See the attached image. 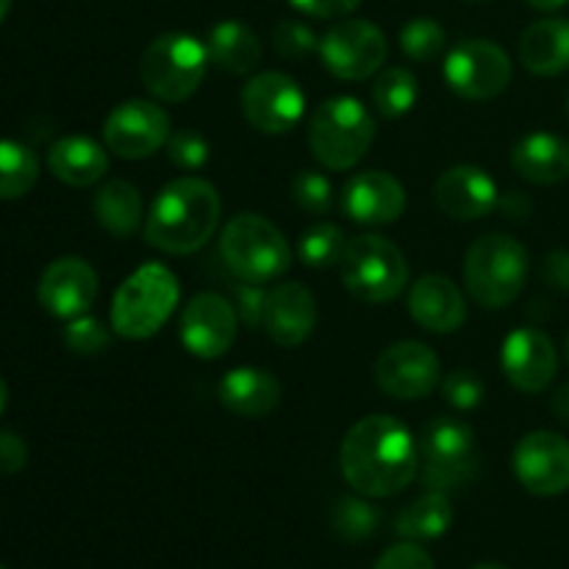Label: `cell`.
I'll list each match as a JSON object with an SVG mask.
<instances>
[{"label": "cell", "instance_id": "cell-1", "mask_svg": "<svg viewBox=\"0 0 569 569\" xmlns=\"http://www.w3.org/2000/svg\"><path fill=\"white\" fill-rule=\"evenodd\" d=\"M339 467L365 498H392L420 472V445L392 415L361 417L342 439Z\"/></svg>", "mask_w": 569, "mask_h": 569}, {"label": "cell", "instance_id": "cell-2", "mask_svg": "<svg viewBox=\"0 0 569 569\" xmlns=\"http://www.w3.org/2000/svg\"><path fill=\"white\" fill-rule=\"evenodd\" d=\"M222 200L209 181L183 176L156 194L144 217V242L170 256H189L203 248L220 226Z\"/></svg>", "mask_w": 569, "mask_h": 569}, {"label": "cell", "instance_id": "cell-3", "mask_svg": "<svg viewBox=\"0 0 569 569\" xmlns=\"http://www.w3.org/2000/svg\"><path fill=\"white\" fill-rule=\"evenodd\" d=\"M178 278L161 261H148L120 283L111 300V328L122 339H150L178 306Z\"/></svg>", "mask_w": 569, "mask_h": 569}, {"label": "cell", "instance_id": "cell-4", "mask_svg": "<svg viewBox=\"0 0 569 569\" xmlns=\"http://www.w3.org/2000/svg\"><path fill=\"white\" fill-rule=\"evenodd\" d=\"M376 142V120L361 100L339 94L315 109L309 120V148L328 170H350Z\"/></svg>", "mask_w": 569, "mask_h": 569}, {"label": "cell", "instance_id": "cell-5", "mask_svg": "<svg viewBox=\"0 0 569 569\" xmlns=\"http://www.w3.org/2000/svg\"><path fill=\"white\" fill-rule=\"evenodd\" d=\"M220 256L237 281L270 283L287 276L292 250L287 237L259 214H237L226 222L220 237Z\"/></svg>", "mask_w": 569, "mask_h": 569}, {"label": "cell", "instance_id": "cell-6", "mask_svg": "<svg viewBox=\"0 0 569 569\" xmlns=\"http://www.w3.org/2000/svg\"><path fill=\"white\" fill-rule=\"evenodd\" d=\"M528 281V250L509 233H487L465 256V283L483 309H503Z\"/></svg>", "mask_w": 569, "mask_h": 569}, {"label": "cell", "instance_id": "cell-7", "mask_svg": "<svg viewBox=\"0 0 569 569\" xmlns=\"http://www.w3.org/2000/svg\"><path fill=\"white\" fill-rule=\"evenodd\" d=\"M209 61V48L192 33L170 31L144 48L139 78L156 100L183 103L200 89Z\"/></svg>", "mask_w": 569, "mask_h": 569}, {"label": "cell", "instance_id": "cell-8", "mask_svg": "<svg viewBox=\"0 0 569 569\" xmlns=\"http://www.w3.org/2000/svg\"><path fill=\"white\" fill-rule=\"evenodd\" d=\"M342 283L361 303H389L409 283V261L403 250L387 237L361 233L348 239L342 261H339Z\"/></svg>", "mask_w": 569, "mask_h": 569}, {"label": "cell", "instance_id": "cell-9", "mask_svg": "<svg viewBox=\"0 0 569 569\" xmlns=\"http://www.w3.org/2000/svg\"><path fill=\"white\" fill-rule=\"evenodd\" d=\"M422 481L428 489L448 492L472 481L478 470L476 433L459 417H433L420 431Z\"/></svg>", "mask_w": 569, "mask_h": 569}, {"label": "cell", "instance_id": "cell-10", "mask_svg": "<svg viewBox=\"0 0 569 569\" xmlns=\"http://www.w3.org/2000/svg\"><path fill=\"white\" fill-rule=\"evenodd\" d=\"M445 81L459 98L492 100L511 83V59L500 44L489 39H465L445 56Z\"/></svg>", "mask_w": 569, "mask_h": 569}, {"label": "cell", "instance_id": "cell-11", "mask_svg": "<svg viewBox=\"0 0 569 569\" xmlns=\"http://www.w3.org/2000/svg\"><path fill=\"white\" fill-rule=\"evenodd\" d=\"M389 53L387 33L370 20H342L320 39V59L342 81H367L383 67Z\"/></svg>", "mask_w": 569, "mask_h": 569}, {"label": "cell", "instance_id": "cell-12", "mask_svg": "<svg viewBox=\"0 0 569 569\" xmlns=\"http://www.w3.org/2000/svg\"><path fill=\"white\" fill-rule=\"evenodd\" d=\"M172 137L170 114L153 100H126L103 120V144L128 161L148 159L167 148Z\"/></svg>", "mask_w": 569, "mask_h": 569}, {"label": "cell", "instance_id": "cell-13", "mask_svg": "<svg viewBox=\"0 0 569 569\" xmlns=\"http://www.w3.org/2000/svg\"><path fill=\"white\" fill-rule=\"evenodd\" d=\"M242 114L256 131L287 133L303 120L306 94L287 72H259L242 89Z\"/></svg>", "mask_w": 569, "mask_h": 569}, {"label": "cell", "instance_id": "cell-14", "mask_svg": "<svg viewBox=\"0 0 569 569\" xmlns=\"http://www.w3.org/2000/svg\"><path fill=\"white\" fill-rule=\"evenodd\" d=\"M378 389L395 400H422L442 383V365L428 345L406 339L395 342L376 361Z\"/></svg>", "mask_w": 569, "mask_h": 569}, {"label": "cell", "instance_id": "cell-15", "mask_svg": "<svg viewBox=\"0 0 569 569\" xmlns=\"http://www.w3.org/2000/svg\"><path fill=\"white\" fill-rule=\"evenodd\" d=\"M181 342L198 359H220L231 350L239 331V311L217 292H200L181 315Z\"/></svg>", "mask_w": 569, "mask_h": 569}, {"label": "cell", "instance_id": "cell-16", "mask_svg": "<svg viewBox=\"0 0 569 569\" xmlns=\"http://www.w3.org/2000/svg\"><path fill=\"white\" fill-rule=\"evenodd\" d=\"M515 476L537 498H556L569 489V442L561 433L533 431L517 442Z\"/></svg>", "mask_w": 569, "mask_h": 569}, {"label": "cell", "instance_id": "cell-17", "mask_svg": "<svg viewBox=\"0 0 569 569\" xmlns=\"http://www.w3.org/2000/svg\"><path fill=\"white\" fill-rule=\"evenodd\" d=\"M500 367L511 387L528 395H539L553 383L556 372H559V353L548 333L522 326L503 339Z\"/></svg>", "mask_w": 569, "mask_h": 569}, {"label": "cell", "instance_id": "cell-18", "mask_svg": "<svg viewBox=\"0 0 569 569\" xmlns=\"http://www.w3.org/2000/svg\"><path fill=\"white\" fill-rule=\"evenodd\" d=\"M37 295L48 315L59 320H76L87 315L89 306L98 298V276L89 261L78 256H61L44 267Z\"/></svg>", "mask_w": 569, "mask_h": 569}, {"label": "cell", "instance_id": "cell-19", "mask_svg": "<svg viewBox=\"0 0 569 569\" xmlns=\"http://www.w3.org/2000/svg\"><path fill=\"white\" fill-rule=\"evenodd\" d=\"M433 200L450 220L476 222L500 206L495 178L476 164H456L437 178Z\"/></svg>", "mask_w": 569, "mask_h": 569}, {"label": "cell", "instance_id": "cell-20", "mask_svg": "<svg viewBox=\"0 0 569 569\" xmlns=\"http://www.w3.org/2000/svg\"><path fill=\"white\" fill-rule=\"evenodd\" d=\"M342 211L359 226H392L406 211V189L383 170L356 172L342 189Z\"/></svg>", "mask_w": 569, "mask_h": 569}, {"label": "cell", "instance_id": "cell-21", "mask_svg": "<svg viewBox=\"0 0 569 569\" xmlns=\"http://www.w3.org/2000/svg\"><path fill=\"white\" fill-rule=\"evenodd\" d=\"M317 326V300L303 283H278L267 295L264 331L281 348H298L311 337Z\"/></svg>", "mask_w": 569, "mask_h": 569}, {"label": "cell", "instance_id": "cell-22", "mask_svg": "<svg viewBox=\"0 0 569 569\" xmlns=\"http://www.w3.org/2000/svg\"><path fill=\"white\" fill-rule=\"evenodd\" d=\"M409 311L417 326L431 333H453L467 320L461 289L448 276H437V272L417 278L409 292Z\"/></svg>", "mask_w": 569, "mask_h": 569}, {"label": "cell", "instance_id": "cell-23", "mask_svg": "<svg viewBox=\"0 0 569 569\" xmlns=\"http://www.w3.org/2000/svg\"><path fill=\"white\" fill-rule=\"evenodd\" d=\"M217 395L231 415L259 420V417L272 415L278 409L281 383L272 372L261 370V367H237V370H228L222 376Z\"/></svg>", "mask_w": 569, "mask_h": 569}, {"label": "cell", "instance_id": "cell-24", "mask_svg": "<svg viewBox=\"0 0 569 569\" xmlns=\"http://www.w3.org/2000/svg\"><path fill=\"white\" fill-rule=\"evenodd\" d=\"M511 167L537 187H553L569 178V142L556 133L537 131L522 137L511 150Z\"/></svg>", "mask_w": 569, "mask_h": 569}, {"label": "cell", "instance_id": "cell-25", "mask_svg": "<svg viewBox=\"0 0 569 569\" xmlns=\"http://www.w3.org/2000/svg\"><path fill=\"white\" fill-rule=\"evenodd\" d=\"M48 167L67 187H92L109 172V148L89 137H64L48 150Z\"/></svg>", "mask_w": 569, "mask_h": 569}, {"label": "cell", "instance_id": "cell-26", "mask_svg": "<svg viewBox=\"0 0 569 569\" xmlns=\"http://www.w3.org/2000/svg\"><path fill=\"white\" fill-rule=\"evenodd\" d=\"M520 61L533 76H561L569 70V20L548 17L528 26L520 37Z\"/></svg>", "mask_w": 569, "mask_h": 569}, {"label": "cell", "instance_id": "cell-27", "mask_svg": "<svg viewBox=\"0 0 569 569\" xmlns=\"http://www.w3.org/2000/svg\"><path fill=\"white\" fill-rule=\"evenodd\" d=\"M206 48H209V59L214 64L228 72H237V76H248L261 61V39L256 37L253 28L237 20L217 22Z\"/></svg>", "mask_w": 569, "mask_h": 569}, {"label": "cell", "instance_id": "cell-28", "mask_svg": "<svg viewBox=\"0 0 569 569\" xmlns=\"http://www.w3.org/2000/svg\"><path fill=\"white\" fill-rule=\"evenodd\" d=\"M92 209L106 231L126 239L131 237L139 228V222H142V194H139V189L133 187L131 181L111 178L109 183H103V187L98 189Z\"/></svg>", "mask_w": 569, "mask_h": 569}, {"label": "cell", "instance_id": "cell-29", "mask_svg": "<svg viewBox=\"0 0 569 569\" xmlns=\"http://www.w3.org/2000/svg\"><path fill=\"white\" fill-rule=\"evenodd\" d=\"M450 526H453V506H450L448 495L437 492V489L411 500L395 520V531L406 542H431V539L448 533Z\"/></svg>", "mask_w": 569, "mask_h": 569}, {"label": "cell", "instance_id": "cell-30", "mask_svg": "<svg viewBox=\"0 0 569 569\" xmlns=\"http://www.w3.org/2000/svg\"><path fill=\"white\" fill-rule=\"evenodd\" d=\"M39 181V159L28 144L0 139V200H17Z\"/></svg>", "mask_w": 569, "mask_h": 569}, {"label": "cell", "instance_id": "cell-31", "mask_svg": "<svg viewBox=\"0 0 569 569\" xmlns=\"http://www.w3.org/2000/svg\"><path fill=\"white\" fill-rule=\"evenodd\" d=\"M420 98V83H417L415 72L406 67H389L372 83V103L376 111L387 120H398L406 117L417 106Z\"/></svg>", "mask_w": 569, "mask_h": 569}, {"label": "cell", "instance_id": "cell-32", "mask_svg": "<svg viewBox=\"0 0 569 569\" xmlns=\"http://www.w3.org/2000/svg\"><path fill=\"white\" fill-rule=\"evenodd\" d=\"M345 248H348V237L337 222H315L311 228H306L298 242L300 261L315 270H328V267L339 264Z\"/></svg>", "mask_w": 569, "mask_h": 569}, {"label": "cell", "instance_id": "cell-33", "mask_svg": "<svg viewBox=\"0 0 569 569\" xmlns=\"http://www.w3.org/2000/svg\"><path fill=\"white\" fill-rule=\"evenodd\" d=\"M381 511L365 498H339L331 511V528L345 542H365L376 533Z\"/></svg>", "mask_w": 569, "mask_h": 569}, {"label": "cell", "instance_id": "cell-34", "mask_svg": "<svg viewBox=\"0 0 569 569\" xmlns=\"http://www.w3.org/2000/svg\"><path fill=\"white\" fill-rule=\"evenodd\" d=\"M445 42H448L445 28L431 17H415L400 31V48L411 61H420V64L437 61L442 56Z\"/></svg>", "mask_w": 569, "mask_h": 569}, {"label": "cell", "instance_id": "cell-35", "mask_svg": "<svg viewBox=\"0 0 569 569\" xmlns=\"http://www.w3.org/2000/svg\"><path fill=\"white\" fill-rule=\"evenodd\" d=\"M64 345L67 350H72L78 356H98L111 345V333L103 320L81 315L76 320H67Z\"/></svg>", "mask_w": 569, "mask_h": 569}, {"label": "cell", "instance_id": "cell-36", "mask_svg": "<svg viewBox=\"0 0 569 569\" xmlns=\"http://www.w3.org/2000/svg\"><path fill=\"white\" fill-rule=\"evenodd\" d=\"M292 198L309 214H326L333 206L331 178L317 170H300L292 178Z\"/></svg>", "mask_w": 569, "mask_h": 569}, {"label": "cell", "instance_id": "cell-37", "mask_svg": "<svg viewBox=\"0 0 569 569\" xmlns=\"http://www.w3.org/2000/svg\"><path fill=\"white\" fill-rule=\"evenodd\" d=\"M272 48L281 59L300 61L309 53L320 50V39L315 37L306 22L300 20H281L276 28H272Z\"/></svg>", "mask_w": 569, "mask_h": 569}, {"label": "cell", "instance_id": "cell-38", "mask_svg": "<svg viewBox=\"0 0 569 569\" xmlns=\"http://www.w3.org/2000/svg\"><path fill=\"white\" fill-rule=\"evenodd\" d=\"M439 387H442V398L459 411L478 409V406L483 403V398H487V383H483L481 376L472 370L448 372Z\"/></svg>", "mask_w": 569, "mask_h": 569}, {"label": "cell", "instance_id": "cell-39", "mask_svg": "<svg viewBox=\"0 0 569 569\" xmlns=\"http://www.w3.org/2000/svg\"><path fill=\"white\" fill-rule=\"evenodd\" d=\"M167 156L176 167L181 170H200V167L209 161V142L200 137L198 131H189V128H181L170 137L167 142Z\"/></svg>", "mask_w": 569, "mask_h": 569}, {"label": "cell", "instance_id": "cell-40", "mask_svg": "<svg viewBox=\"0 0 569 569\" xmlns=\"http://www.w3.org/2000/svg\"><path fill=\"white\" fill-rule=\"evenodd\" d=\"M267 289L261 283H248V281H237L233 283V298H237V311L239 317L244 320L248 328H259L264 326V309H267Z\"/></svg>", "mask_w": 569, "mask_h": 569}, {"label": "cell", "instance_id": "cell-41", "mask_svg": "<svg viewBox=\"0 0 569 569\" xmlns=\"http://www.w3.org/2000/svg\"><path fill=\"white\" fill-rule=\"evenodd\" d=\"M372 569H437L431 556L420 548L417 542H398L389 550H383L381 559L376 561Z\"/></svg>", "mask_w": 569, "mask_h": 569}, {"label": "cell", "instance_id": "cell-42", "mask_svg": "<svg viewBox=\"0 0 569 569\" xmlns=\"http://www.w3.org/2000/svg\"><path fill=\"white\" fill-rule=\"evenodd\" d=\"M28 461V445L20 433L0 431V472L3 476H14L26 467Z\"/></svg>", "mask_w": 569, "mask_h": 569}, {"label": "cell", "instance_id": "cell-43", "mask_svg": "<svg viewBox=\"0 0 569 569\" xmlns=\"http://www.w3.org/2000/svg\"><path fill=\"white\" fill-rule=\"evenodd\" d=\"M303 14L317 17V20H328V17H345L361 6V0H289Z\"/></svg>", "mask_w": 569, "mask_h": 569}, {"label": "cell", "instance_id": "cell-44", "mask_svg": "<svg viewBox=\"0 0 569 569\" xmlns=\"http://www.w3.org/2000/svg\"><path fill=\"white\" fill-rule=\"evenodd\" d=\"M542 278L548 287L569 292V250H553L542 261Z\"/></svg>", "mask_w": 569, "mask_h": 569}, {"label": "cell", "instance_id": "cell-45", "mask_svg": "<svg viewBox=\"0 0 569 569\" xmlns=\"http://www.w3.org/2000/svg\"><path fill=\"white\" fill-rule=\"evenodd\" d=\"M550 409H553L556 420L565 422V426H569V383H565V387L556 389L553 400H550Z\"/></svg>", "mask_w": 569, "mask_h": 569}, {"label": "cell", "instance_id": "cell-46", "mask_svg": "<svg viewBox=\"0 0 569 569\" xmlns=\"http://www.w3.org/2000/svg\"><path fill=\"white\" fill-rule=\"evenodd\" d=\"M528 3L539 11H556V9H561V6H567L569 0H528Z\"/></svg>", "mask_w": 569, "mask_h": 569}, {"label": "cell", "instance_id": "cell-47", "mask_svg": "<svg viewBox=\"0 0 569 569\" xmlns=\"http://www.w3.org/2000/svg\"><path fill=\"white\" fill-rule=\"evenodd\" d=\"M6 406H9V387H6V381L0 378V415L6 411Z\"/></svg>", "mask_w": 569, "mask_h": 569}, {"label": "cell", "instance_id": "cell-48", "mask_svg": "<svg viewBox=\"0 0 569 569\" xmlns=\"http://www.w3.org/2000/svg\"><path fill=\"white\" fill-rule=\"evenodd\" d=\"M11 11V0H0V22L6 20V14Z\"/></svg>", "mask_w": 569, "mask_h": 569}, {"label": "cell", "instance_id": "cell-49", "mask_svg": "<svg viewBox=\"0 0 569 569\" xmlns=\"http://www.w3.org/2000/svg\"><path fill=\"white\" fill-rule=\"evenodd\" d=\"M472 569H509V567H503V565H492V561H487V565H478V567H472Z\"/></svg>", "mask_w": 569, "mask_h": 569}, {"label": "cell", "instance_id": "cell-50", "mask_svg": "<svg viewBox=\"0 0 569 569\" xmlns=\"http://www.w3.org/2000/svg\"><path fill=\"white\" fill-rule=\"evenodd\" d=\"M467 3H492V0H467Z\"/></svg>", "mask_w": 569, "mask_h": 569}, {"label": "cell", "instance_id": "cell-51", "mask_svg": "<svg viewBox=\"0 0 569 569\" xmlns=\"http://www.w3.org/2000/svg\"><path fill=\"white\" fill-rule=\"evenodd\" d=\"M567 117H569V92H567Z\"/></svg>", "mask_w": 569, "mask_h": 569}, {"label": "cell", "instance_id": "cell-52", "mask_svg": "<svg viewBox=\"0 0 569 569\" xmlns=\"http://www.w3.org/2000/svg\"><path fill=\"white\" fill-rule=\"evenodd\" d=\"M567 361H569V337H567Z\"/></svg>", "mask_w": 569, "mask_h": 569}, {"label": "cell", "instance_id": "cell-53", "mask_svg": "<svg viewBox=\"0 0 569 569\" xmlns=\"http://www.w3.org/2000/svg\"><path fill=\"white\" fill-rule=\"evenodd\" d=\"M0 569H6V567H3V565H0Z\"/></svg>", "mask_w": 569, "mask_h": 569}]
</instances>
